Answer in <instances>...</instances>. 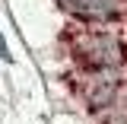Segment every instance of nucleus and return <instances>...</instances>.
<instances>
[{"label":"nucleus","instance_id":"obj_3","mask_svg":"<svg viewBox=\"0 0 127 124\" xmlns=\"http://www.w3.org/2000/svg\"><path fill=\"white\" fill-rule=\"evenodd\" d=\"M118 89H121L118 70H83L79 92H83V99H86L89 105H95V108H108L111 102L118 99Z\"/></svg>","mask_w":127,"mask_h":124},{"label":"nucleus","instance_id":"obj_2","mask_svg":"<svg viewBox=\"0 0 127 124\" xmlns=\"http://www.w3.org/2000/svg\"><path fill=\"white\" fill-rule=\"evenodd\" d=\"M67 16H73L86 26H102V22H114L124 13V0H57Z\"/></svg>","mask_w":127,"mask_h":124},{"label":"nucleus","instance_id":"obj_1","mask_svg":"<svg viewBox=\"0 0 127 124\" xmlns=\"http://www.w3.org/2000/svg\"><path fill=\"white\" fill-rule=\"evenodd\" d=\"M70 54L79 70H121L127 64V45L108 29H79L70 35Z\"/></svg>","mask_w":127,"mask_h":124},{"label":"nucleus","instance_id":"obj_4","mask_svg":"<svg viewBox=\"0 0 127 124\" xmlns=\"http://www.w3.org/2000/svg\"><path fill=\"white\" fill-rule=\"evenodd\" d=\"M0 54H3V57H10V51H6V41H3V35H0Z\"/></svg>","mask_w":127,"mask_h":124}]
</instances>
